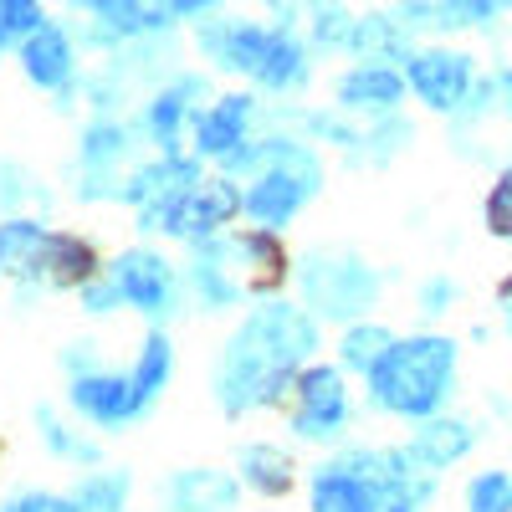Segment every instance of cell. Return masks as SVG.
Segmentation results:
<instances>
[{"mask_svg":"<svg viewBox=\"0 0 512 512\" xmlns=\"http://www.w3.org/2000/svg\"><path fill=\"white\" fill-rule=\"evenodd\" d=\"M313 349V323L297 308H262L236 338L221 364V405L246 410L277 400V390L292 379V364Z\"/></svg>","mask_w":512,"mask_h":512,"instance_id":"cell-1","label":"cell"},{"mask_svg":"<svg viewBox=\"0 0 512 512\" xmlns=\"http://www.w3.org/2000/svg\"><path fill=\"white\" fill-rule=\"evenodd\" d=\"M456 374V344L451 338H410L395 344L369 374V390L384 410L395 415H431Z\"/></svg>","mask_w":512,"mask_h":512,"instance_id":"cell-2","label":"cell"},{"mask_svg":"<svg viewBox=\"0 0 512 512\" xmlns=\"http://www.w3.org/2000/svg\"><path fill=\"white\" fill-rule=\"evenodd\" d=\"M31 277L52 282V287H82L93 272H98V256L82 236H67V231H41L31 256L21 262Z\"/></svg>","mask_w":512,"mask_h":512,"instance_id":"cell-3","label":"cell"},{"mask_svg":"<svg viewBox=\"0 0 512 512\" xmlns=\"http://www.w3.org/2000/svg\"><path fill=\"white\" fill-rule=\"evenodd\" d=\"M349 415V390L338 369H308L297 379V436H328Z\"/></svg>","mask_w":512,"mask_h":512,"instance_id":"cell-4","label":"cell"},{"mask_svg":"<svg viewBox=\"0 0 512 512\" xmlns=\"http://www.w3.org/2000/svg\"><path fill=\"white\" fill-rule=\"evenodd\" d=\"M236 210H246V195H236L226 180H205V185H195L175 205V216H169L164 231H175V236H210L216 226H226Z\"/></svg>","mask_w":512,"mask_h":512,"instance_id":"cell-5","label":"cell"},{"mask_svg":"<svg viewBox=\"0 0 512 512\" xmlns=\"http://www.w3.org/2000/svg\"><path fill=\"white\" fill-rule=\"evenodd\" d=\"M72 405L82 415H93L98 425H123L144 400L134 390V379H123V374H82L72 384Z\"/></svg>","mask_w":512,"mask_h":512,"instance_id":"cell-6","label":"cell"},{"mask_svg":"<svg viewBox=\"0 0 512 512\" xmlns=\"http://www.w3.org/2000/svg\"><path fill=\"white\" fill-rule=\"evenodd\" d=\"M113 287L134 308L159 313L164 292H169V267L159 262V256H149V251H128V256H118V267H113Z\"/></svg>","mask_w":512,"mask_h":512,"instance_id":"cell-7","label":"cell"},{"mask_svg":"<svg viewBox=\"0 0 512 512\" xmlns=\"http://www.w3.org/2000/svg\"><path fill=\"white\" fill-rule=\"evenodd\" d=\"M472 451V425L461 420H436L425 425V431H415V441L400 451L405 466H425V472H441V466H451L456 456Z\"/></svg>","mask_w":512,"mask_h":512,"instance_id":"cell-8","label":"cell"},{"mask_svg":"<svg viewBox=\"0 0 512 512\" xmlns=\"http://www.w3.org/2000/svg\"><path fill=\"white\" fill-rule=\"evenodd\" d=\"M308 195H313V180H292L287 169H272L267 180H256V185L246 190V216H256L262 226H277V221H287Z\"/></svg>","mask_w":512,"mask_h":512,"instance_id":"cell-9","label":"cell"},{"mask_svg":"<svg viewBox=\"0 0 512 512\" xmlns=\"http://www.w3.org/2000/svg\"><path fill=\"white\" fill-rule=\"evenodd\" d=\"M466 77H472L466 57H446V52H431V57H420V62L410 67L415 93H420L425 103H436V108L461 103V93H466Z\"/></svg>","mask_w":512,"mask_h":512,"instance_id":"cell-10","label":"cell"},{"mask_svg":"<svg viewBox=\"0 0 512 512\" xmlns=\"http://www.w3.org/2000/svg\"><path fill=\"white\" fill-rule=\"evenodd\" d=\"M241 472H246V487L267 492V497H282V492L292 487V461H287V451H277V446H251V451L241 456Z\"/></svg>","mask_w":512,"mask_h":512,"instance_id":"cell-11","label":"cell"},{"mask_svg":"<svg viewBox=\"0 0 512 512\" xmlns=\"http://www.w3.org/2000/svg\"><path fill=\"white\" fill-rule=\"evenodd\" d=\"M26 72L41 82V88H57V82H67L72 57H67V41H62L52 26H41V36H31V47H26Z\"/></svg>","mask_w":512,"mask_h":512,"instance_id":"cell-12","label":"cell"},{"mask_svg":"<svg viewBox=\"0 0 512 512\" xmlns=\"http://www.w3.org/2000/svg\"><path fill=\"white\" fill-rule=\"evenodd\" d=\"M231 497H236V487H231L226 477H216V472H190V477H180V487H175V502H180L185 512H226Z\"/></svg>","mask_w":512,"mask_h":512,"instance_id":"cell-13","label":"cell"},{"mask_svg":"<svg viewBox=\"0 0 512 512\" xmlns=\"http://www.w3.org/2000/svg\"><path fill=\"white\" fill-rule=\"evenodd\" d=\"M241 123H246V98H226L221 108H210L200 118V149L226 154L231 144H241Z\"/></svg>","mask_w":512,"mask_h":512,"instance_id":"cell-14","label":"cell"},{"mask_svg":"<svg viewBox=\"0 0 512 512\" xmlns=\"http://www.w3.org/2000/svg\"><path fill=\"white\" fill-rule=\"evenodd\" d=\"M241 251L251 256L256 267H262L256 287H277V282L287 277V256H282V246L272 241V231H251V236H241Z\"/></svg>","mask_w":512,"mask_h":512,"instance_id":"cell-15","label":"cell"},{"mask_svg":"<svg viewBox=\"0 0 512 512\" xmlns=\"http://www.w3.org/2000/svg\"><path fill=\"white\" fill-rule=\"evenodd\" d=\"M164 379H169V344L164 338H149L144 354H139V369H134V390H139L144 405L164 390Z\"/></svg>","mask_w":512,"mask_h":512,"instance_id":"cell-16","label":"cell"},{"mask_svg":"<svg viewBox=\"0 0 512 512\" xmlns=\"http://www.w3.org/2000/svg\"><path fill=\"white\" fill-rule=\"evenodd\" d=\"M395 349V338L384 333V328H354L349 338H344V359L354 364V369H364V374H374V364Z\"/></svg>","mask_w":512,"mask_h":512,"instance_id":"cell-17","label":"cell"},{"mask_svg":"<svg viewBox=\"0 0 512 512\" xmlns=\"http://www.w3.org/2000/svg\"><path fill=\"white\" fill-rule=\"evenodd\" d=\"M466 507H472V512H512V477L507 472L477 477L472 492H466Z\"/></svg>","mask_w":512,"mask_h":512,"instance_id":"cell-18","label":"cell"},{"mask_svg":"<svg viewBox=\"0 0 512 512\" xmlns=\"http://www.w3.org/2000/svg\"><path fill=\"white\" fill-rule=\"evenodd\" d=\"M344 98H349V103H359V98L395 103V98H400V82H395L390 72H359V77H349V82H344Z\"/></svg>","mask_w":512,"mask_h":512,"instance_id":"cell-19","label":"cell"},{"mask_svg":"<svg viewBox=\"0 0 512 512\" xmlns=\"http://www.w3.org/2000/svg\"><path fill=\"white\" fill-rule=\"evenodd\" d=\"M487 231L492 236H502V241H512V169L492 185V195H487Z\"/></svg>","mask_w":512,"mask_h":512,"instance_id":"cell-20","label":"cell"},{"mask_svg":"<svg viewBox=\"0 0 512 512\" xmlns=\"http://www.w3.org/2000/svg\"><path fill=\"white\" fill-rule=\"evenodd\" d=\"M6 512H52V497H21V502H11Z\"/></svg>","mask_w":512,"mask_h":512,"instance_id":"cell-21","label":"cell"},{"mask_svg":"<svg viewBox=\"0 0 512 512\" xmlns=\"http://www.w3.org/2000/svg\"><path fill=\"white\" fill-rule=\"evenodd\" d=\"M502 313H507V323H512V282L502 287Z\"/></svg>","mask_w":512,"mask_h":512,"instance_id":"cell-22","label":"cell"},{"mask_svg":"<svg viewBox=\"0 0 512 512\" xmlns=\"http://www.w3.org/2000/svg\"><path fill=\"white\" fill-rule=\"evenodd\" d=\"M507 93H512V77H507Z\"/></svg>","mask_w":512,"mask_h":512,"instance_id":"cell-23","label":"cell"}]
</instances>
